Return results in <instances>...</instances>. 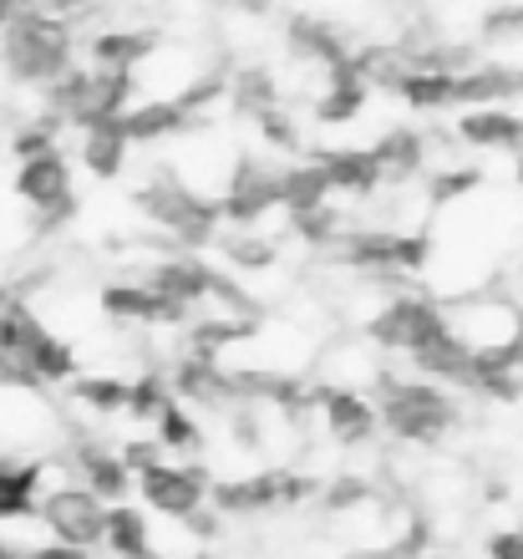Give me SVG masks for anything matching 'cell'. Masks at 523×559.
Listing matches in <instances>:
<instances>
[{
    "mask_svg": "<svg viewBox=\"0 0 523 559\" xmlns=\"http://www.w3.org/2000/svg\"><path fill=\"white\" fill-rule=\"evenodd\" d=\"M82 133V143H76V158H82V168H87L92 178H117L122 168H128L132 158V138L122 133V122L107 118V122H87V128H76Z\"/></svg>",
    "mask_w": 523,
    "mask_h": 559,
    "instance_id": "21",
    "label": "cell"
},
{
    "mask_svg": "<svg viewBox=\"0 0 523 559\" xmlns=\"http://www.w3.org/2000/svg\"><path fill=\"white\" fill-rule=\"evenodd\" d=\"M174 402V382L168 371H138L128 382V417L132 423H158V413Z\"/></svg>",
    "mask_w": 523,
    "mask_h": 559,
    "instance_id": "27",
    "label": "cell"
},
{
    "mask_svg": "<svg viewBox=\"0 0 523 559\" xmlns=\"http://www.w3.org/2000/svg\"><path fill=\"white\" fill-rule=\"evenodd\" d=\"M249 122H254L264 143L280 147V153H300V147H306V138H300V122H295V112L285 103L270 107V112H260V118H249Z\"/></svg>",
    "mask_w": 523,
    "mask_h": 559,
    "instance_id": "30",
    "label": "cell"
},
{
    "mask_svg": "<svg viewBox=\"0 0 523 559\" xmlns=\"http://www.w3.org/2000/svg\"><path fill=\"white\" fill-rule=\"evenodd\" d=\"M214 250L229 270H249V275L280 265V245L270 235H260V224H234L229 235L214 239Z\"/></svg>",
    "mask_w": 523,
    "mask_h": 559,
    "instance_id": "23",
    "label": "cell"
},
{
    "mask_svg": "<svg viewBox=\"0 0 523 559\" xmlns=\"http://www.w3.org/2000/svg\"><path fill=\"white\" fill-rule=\"evenodd\" d=\"M11 189H15V199H21V204L36 209V219H41L46 235L76 219L72 163H67V153H61V147H51V153H36V158H21Z\"/></svg>",
    "mask_w": 523,
    "mask_h": 559,
    "instance_id": "5",
    "label": "cell"
},
{
    "mask_svg": "<svg viewBox=\"0 0 523 559\" xmlns=\"http://www.w3.org/2000/svg\"><path fill=\"white\" fill-rule=\"evenodd\" d=\"M310 158L320 163L325 183H331L335 193H346V199H366V193L387 189V174H381V163L371 147H320Z\"/></svg>",
    "mask_w": 523,
    "mask_h": 559,
    "instance_id": "14",
    "label": "cell"
},
{
    "mask_svg": "<svg viewBox=\"0 0 523 559\" xmlns=\"http://www.w3.org/2000/svg\"><path fill=\"white\" fill-rule=\"evenodd\" d=\"M72 468L76 484H87L97 499L107 503H128L138 493V473L122 463V448H103V442H76L72 448Z\"/></svg>",
    "mask_w": 523,
    "mask_h": 559,
    "instance_id": "12",
    "label": "cell"
},
{
    "mask_svg": "<svg viewBox=\"0 0 523 559\" xmlns=\"http://www.w3.org/2000/svg\"><path fill=\"white\" fill-rule=\"evenodd\" d=\"M138 209H143V219L153 229L168 235V245H183V250H214L218 224H224L214 193L193 189L189 178L168 168V163L138 183Z\"/></svg>",
    "mask_w": 523,
    "mask_h": 559,
    "instance_id": "2",
    "label": "cell"
},
{
    "mask_svg": "<svg viewBox=\"0 0 523 559\" xmlns=\"http://www.w3.org/2000/svg\"><path fill=\"white\" fill-rule=\"evenodd\" d=\"M371 153H377L381 174H387V183H392V189H407L412 178L427 174V133H421V128H412V122L387 128V133L371 143Z\"/></svg>",
    "mask_w": 523,
    "mask_h": 559,
    "instance_id": "20",
    "label": "cell"
},
{
    "mask_svg": "<svg viewBox=\"0 0 523 559\" xmlns=\"http://www.w3.org/2000/svg\"><path fill=\"white\" fill-rule=\"evenodd\" d=\"M377 413L381 427L392 432L396 442H412V448H437L448 438L463 407L442 382L432 377H392V371H377Z\"/></svg>",
    "mask_w": 523,
    "mask_h": 559,
    "instance_id": "3",
    "label": "cell"
},
{
    "mask_svg": "<svg viewBox=\"0 0 523 559\" xmlns=\"http://www.w3.org/2000/svg\"><path fill=\"white\" fill-rule=\"evenodd\" d=\"M371 92L377 87H371L350 61L325 67V82H320V97H316V122H325V128H346V122H356L366 112Z\"/></svg>",
    "mask_w": 523,
    "mask_h": 559,
    "instance_id": "19",
    "label": "cell"
},
{
    "mask_svg": "<svg viewBox=\"0 0 523 559\" xmlns=\"http://www.w3.org/2000/svg\"><path fill=\"white\" fill-rule=\"evenodd\" d=\"M457 143L483 147V153H523V118L513 107H463L457 112Z\"/></svg>",
    "mask_w": 523,
    "mask_h": 559,
    "instance_id": "15",
    "label": "cell"
},
{
    "mask_svg": "<svg viewBox=\"0 0 523 559\" xmlns=\"http://www.w3.org/2000/svg\"><path fill=\"white\" fill-rule=\"evenodd\" d=\"M371 499V484H366V478H331V484L320 488V503H325V509H331V514H346V509H356V503H366Z\"/></svg>",
    "mask_w": 523,
    "mask_h": 559,
    "instance_id": "32",
    "label": "cell"
},
{
    "mask_svg": "<svg viewBox=\"0 0 523 559\" xmlns=\"http://www.w3.org/2000/svg\"><path fill=\"white\" fill-rule=\"evenodd\" d=\"M163 457H168V448H163L158 438H132V442H122V463H128L132 473H147V468H158Z\"/></svg>",
    "mask_w": 523,
    "mask_h": 559,
    "instance_id": "33",
    "label": "cell"
},
{
    "mask_svg": "<svg viewBox=\"0 0 523 559\" xmlns=\"http://www.w3.org/2000/svg\"><path fill=\"white\" fill-rule=\"evenodd\" d=\"M229 103L245 112V118H260V112H270V107L285 103V92H280L275 72L270 67H239V72L229 76Z\"/></svg>",
    "mask_w": 523,
    "mask_h": 559,
    "instance_id": "25",
    "label": "cell"
},
{
    "mask_svg": "<svg viewBox=\"0 0 523 559\" xmlns=\"http://www.w3.org/2000/svg\"><path fill=\"white\" fill-rule=\"evenodd\" d=\"M0 559H26V549H15V545H5V539H0Z\"/></svg>",
    "mask_w": 523,
    "mask_h": 559,
    "instance_id": "37",
    "label": "cell"
},
{
    "mask_svg": "<svg viewBox=\"0 0 523 559\" xmlns=\"http://www.w3.org/2000/svg\"><path fill=\"white\" fill-rule=\"evenodd\" d=\"M316 413L341 448H366L381 432L377 397H366L361 386H346V382L316 386Z\"/></svg>",
    "mask_w": 523,
    "mask_h": 559,
    "instance_id": "11",
    "label": "cell"
},
{
    "mask_svg": "<svg viewBox=\"0 0 523 559\" xmlns=\"http://www.w3.org/2000/svg\"><path fill=\"white\" fill-rule=\"evenodd\" d=\"M310 493H320L316 478L306 473H249V478H224L209 488V503L218 514H264V509H285V503H306Z\"/></svg>",
    "mask_w": 523,
    "mask_h": 559,
    "instance_id": "7",
    "label": "cell"
},
{
    "mask_svg": "<svg viewBox=\"0 0 523 559\" xmlns=\"http://www.w3.org/2000/svg\"><path fill=\"white\" fill-rule=\"evenodd\" d=\"M218 11H234V15H270L275 0H214Z\"/></svg>",
    "mask_w": 523,
    "mask_h": 559,
    "instance_id": "36",
    "label": "cell"
},
{
    "mask_svg": "<svg viewBox=\"0 0 523 559\" xmlns=\"http://www.w3.org/2000/svg\"><path fill=\"white\" fill-rule=\"evenodd\" d=\"M285 41H290L295 57L316 61L320 72H325V67H341V61H350V51H356V41H350L346 31L335 26L331 15H316V11L290 15V26H285Z\"/></svg>",
    "mask_w": 523,
    "mask_h": 559,
    "instance_id": "17",
    "label": "cell"
},
{
    "mask_svg": "<svg viewBox=\"0 0 523 559\" xmlns=\"http://www.w3.org/2000/svg\"><path fill=\"white\" fill-rule=\"evenodd\" d=\"M519 183H523V153H519Z\"/></svg>",
    "mask_w": 523,
    "mask_h": 559,
    "instance_id": "38",
    "label": "cell"
},
{
    "mask_svg": "<svg viewBox=\"0 0 523 559\" xmlns=\"http://www.w3.org/2000/svg\"><path fill=\"white\" fill-rule=\"evenodd\" d=\"M285 199V163L260 158V153H239L218 193V214L229 224H260L264 214H275Z\"/></svg>",
    "mask_w": 523,
    "mask_h": 559,
    "instance_id": "6",
    "label": "cell"
},
{
    "mask_svg": "<svg viewBox=\"0 0 523 559\" xmlns=\"http://www.w3.org/2000/svg\"><path fill=\"white\" fill-rule=\"evenodd\" d=\"M473 189H483L478 168H432V178H427V204L448 209V204H457V199H467Z\"/></svg>",
    "mask_w": 523,
    "mask_h": 559,
    "instance_id": "29",
    "label": "cell"
},
{
    "mask_svg": "<svg viewBox=\"0 0 523 559\" xmlns=\"http://www.w3.org/2000/svg\"><path fill=\"white\" fill-rule=\"evenodd\" d=\"M67 67H76V41H72V26L51 15L46 5H31L11 21V26H0V72L5 82L15 87H51Z\"/></svg>",
    "mask_w": 523,
    "mask_h": 559,
    "instance_id": "1",
    "label": "cell"
},
{
    "mask_svg": "<svg viewBox=\"0 0 523 559\" xmlns=\"http://www.w3.org/2000/svg\"><path fill=\"white\" fill-rule=\"evenodd\" d=\"M107 549H112L117 559H153L158 549H153V534H147V519L143 509H132V503H112L107 509Z\"/></svg>",
    "mask_w": 523,
    "mask_h": 559,
    "instance_id": "24",
    "label": "cell"
},
{
    "mask_svg": "<svg viewBox=\"0 0 523 559\" xmlns=\"http://www.w3.org/2000/svg\"><path fill=\"white\" fill-rule=\"evenodd\" d=\"M448 331V306L432 300V295H417V290H392L387 306L366 321V341L381 346V352H421L427 341H437Z\"/></svg>",
    "mask_w": 523,
    "mask_h": 559,
    "instance_id": "4",
    "label": "cell"
},
{
    "mask_svg": "<svg viewBox=\"0 0 523 559\" xmlns=\"http://www.w3.org/2000/svg\"><path fill=\"white\" fill-rule=\"evenodd\" d=\"M97 300H103V316L117 325H189L193 321V310L183 300L153 290L147 280H112V285H103Z\"/></svg>",
    "mask_w": 523,
    "mask_h": 559,
    "instance_id": "10",
    "label": "cell"
},
{
    "mask_svg": "<svg viewBox=\"0 0 523 559\" xmlns=\"http://www.w3.org/2000/svg\"><path fill=\"white\" fill-rule=\"evenodd\" d=\"M41 478H46L41 457L0 453V524H15V519L41 514V499H46Z\"/></svg>",
    "mask_w": 523,
    "mask_h": 559,
    "instance_id": "18",
    "label": "cell"
},
{
    "mask_svg": "<svg viewBox=\"0 0 523 559\" xmlns=\"http://www.w3.org/2000/svg\"><path fill=\"white\" fill-rule=\"evenodd\" d=\"M128 382L132 377H117V371H87V377H72V397L87 407V413H103V417H117L128 413Z\"/></svg>",
    "mask_w": 523,
    "mask_h": 559,
    "instance_id": "26",
    "label": "cell"
},
{
    "mask_svg": "<svg viewBox=\"0 0 523 559\" xmlns=\"http://www.w3.org/2000/svg\"><path fill=\"white\" fill-rule=\"evenodd\" d=\"M117 122H122V133H128L132 147H138V143H163V138L193 133L204 118H193L189 107L178 103V92H174V97H138V103H132Z\"/></svg>",
    "mask_w": 523,
    "mask_h": 559,
    "instance_id": "16",
    "label": "cell"
},
{
    "mask_svg": "<svg viewBox=\"0 0 523 559\" xmlns=\"http://www.w3.org/2000/svg\"><path fill=\"white\" fill-rule=\"evenodd\" d=\"M158 51H163L158 31H147V26H107L87 36V57L103 72H143Z\"/></svg>",
    "mask_w": 523,
    "mask_h": 559,
    "instance_id": "13",
    "label": "cell"
},
{
    "mask_svg": "<svg viewBox=\"0 0 523 559\" xmlns=\"http://www.w3.org/2000/svg\"><path fill=\"white\" fill-rule=\"evenodd\" d=\"M488 559H523V530H503L488 539Z\"/></svg>",
    "mask_w": 523,
    "mask_h": 559,
    "instance_id": "34",
    "label": "cell"
},
{
    "mask_svg": "<svg viewBox=\"0 0 523 559\" xmlns=\"http://www.w3.org/2000/svg\"><path fill=\"white\" fill-rule=\"evenodd\" d=\"M107 509L112 503L97 499L87 484H61L41 499V524L51 530V539L72 549H97L107 539Z\"/></svg>",
    "mask_w": 523,
    "mask_h": 559,
    "instance_id": "8",
    "label": "cell"
},
{
    "mask_svg": "<svg viewBox=\"0 0 523 559\" xmlns=\"http://www.w3.org/2000/svg\"><path fill=\"white\" fill-rule=\"evenodd\" d=\"M153 427H158V442L168 448V457H174V453H193V448L204 442V427H199L193 407H189V402H178V397L163 407Z\"/></svg>",
    "mask_w": 523,
    "mask_h": 559,
    "instance_id": "28",
    "label": "cell"
},
{
    "mask_svg": "<svg viewBox=\"0 0 523 559\" xmlns=\"http://www.w3.org/2000/svg\"><path fill=\"white\" fill-rule=\"evenodd\" d=\"M209 488L214 484H209V473L199 468V463H174V457H163L158 468L138 473V493H143V503L163 519H178V524L204 509Z\"/></svg>",
    "mask_w": 523,
    "mask_h": 559,
    "instance_id": "9",
    "label": "cell"
},
{
    "mask_svg": "<svg viewBox=\"0 0 523 559\" xmlns=\"http://www.w3.org/2000/svg\"><path fill=\"white\" fill-rule=\"evenodd\" d=\"M163 5H168V0H163Z\"/></svg>",
    "mask_w": 523,
    "mask_h": 559,
    "instance_id": "39",
    "label": "cell"
},
{
    "mask_svg": "<svg viewBox=\"0 0 523 559\" xmlns=\"http://www.w3.org/2000/svg\"><path fill=\"white\" fill-rule=\"evenodd\" d=\"M523 97V67H503V61H478L457 72V107H494Z\"/></svg>",
    "mask_w": 523,
    "mask_h": 559,
    "instance_id": "22",
    "label": "cell"
},
{
    "mask_svg": "<svg viewBox=\"0 0 523 559\" xmlns=\"http://www.w3.org/2000/svg\"><path fill=\"white\" fill-rule=\"evenodd\" d=\"M92 549H72V545H61V539H51L46 549H26V559H87Z\"/></svg>",
    "mask_w": 523,
    "mask_h": 559,
    "instance_id": "35",
    "label": "cell"
},
{
    "mask_svg": "<svg viewBox=\"0 0 523 559\" xmlns=\"http://www.w3.org/2000/svg\"><path fill=\"white\" fill-rule=\"evenodd\" d=\"M483 41H494V46L523 41V0H503V5H494V11L483 15Z\"/></svg>",
    "mask_w": 523,
    "mask_h": 559,
    "instance_id": "31",
    "label": "cell"
}]
</instances>
